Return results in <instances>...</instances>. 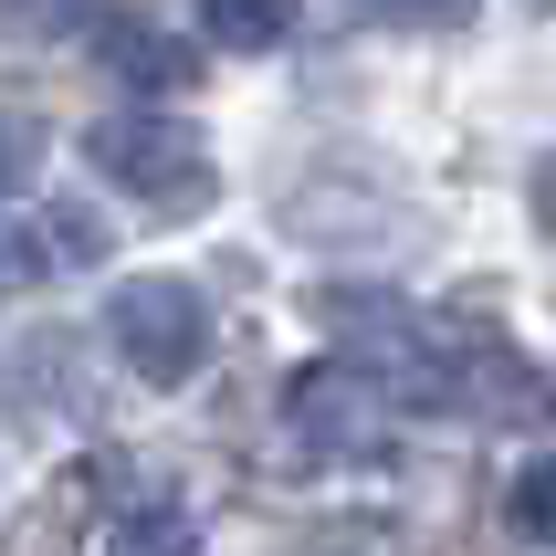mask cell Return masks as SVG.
<instances>
[{"label": "cell", "mask_w": 556, "mask_h": 556, "mask_svg": "<svg viewBox=\"0 0 556 556\" xmlns=\"http://www.w3.org/2000/svg\"><path fill=\"white\" fill-rule=\"evenodd\" d=\"M315 315L337 326V368L368 389L378 409H452V378H463V337L441 315L378 294V283H326Z\"/></svg>", "instance_id": "cell-1"}, {"label": "cell", "mask_w": 556, "mask_h": 556, "mask_svg": "<svg viewBox=\"0 0 556 556\" xmlns=\"http://www.w3.org/2000/svg\"><path fill=\"white\" fill-rule=\"evenodd\" d=\"M105 337H116V357L148 389H179V378H200V357H211V305H200V283L179 274H126L116 294H105Z\"/></svg>", "instance_id": "cell-2"}, {"label": "cell", "mask_w": 556, "mask_h": 556, "mask_svg": "<svg viewBox=\"0 0 556 556\" xmlns=\"http://www.w3.org/2000/svg\"><path fill=\"white\" fill-rule=\"evenodd\" d=\"M85 157L126 189V200H148V211L211 200V148H200V126H179V116H105L85 137Z\"/></svg>", "instance_id": "cell-3"}, {"label": "cell", "mask_w": 556, "mask_h": 556, "mask_svg": "<svg viewBox=\"0 0 556 556\" xmlns=\"http://www.w3.org/2000/svg\"><path fill=\"white\" fill-rule=\"evenodd\" d=\"M283 420H294V441L326 452V463H357V452H378V431H389V409H378L346 368H305L294 389H283Z\"/></svg>", "instance_id": "cell-4"}, {"label": "cell", "mask_w": 556, "mask_h": 556, "mask_svg": "<svg viewBox=\"0 0 556 556\" xmlns=\"http://www.w3.org/2000/svg\"><path fill=\"white\" fill-rule=\"evenodd\" d=\"M94 63H116L137 94H179L189 85V42H168L157 22H94Z\"/></svg>", "instance_id": "cell-5"}, {"label": "cell", "mask_w": 556, "mask_h": 556, "mask_svg": "<svg viewBox=\"0 0 556 556\" xmlns=\"http://www.w3.org/2000/svg\"><path fill=\"white\" fill-rule=\"evenodd\" d=\"M200 31H211L220 53H274L283 31H294V0H200Z\"/></svg>", "instance_id": "cell-6"}, {"label": "cell", "mask_w": 556, "mask_h": 556, "mask_svg": "<svg viewBox=\"0 0 556 556\" xmlns=\"http://www.w3.org/2000/svg\"><path fill=\"white\" fill-rule=\"evenodd\" d=\"M105 556H200V515L189 504H137V515H116Z\"/></svg>", "instance_id": "cell-7"}, {"label": "cell", "mask_w": 556, "mask_h": 556, "mask_svg": "<svg viewBox=\"0 0 556 556\" xmlns=\"http://www.w3.org/2000/svg\"><path fill=\"white\" fill-rule=\"evenodd\" d=\"M504 526L526 535V546H546V535H556V463H526V472H515V504H504Z\"/></svg>", "instance_id": "cell-8"}, {"label": "cell", "mask_w": 556, "mask_h": 556, "mask_svg": "<svg viewBox=\"0 0 556 556\" xmlns=\"http://www.w3.org/2000/svg\"><path fill=\"white\" fill-rule=\"evenodd\" d=\"M31 168H42V126L0 105V211H11V200L31 189Z\"/></svg>", "instance_id": "cell-9"}, {"label": "cell", "mask_w": 556, "mask_h": 556, "mask_svg": "<svg viewBox=\"0 0 556 556\" xmlns=\"http://www.w3.org/2000/svg\"><path fill=\"white\" fill-rule=\"evenodd\" d=\"M357 22H389V31H463L472 0H357Z\"/></svg>", "instance_id": "cell-10"}, {"label": "cell", "mask_w": 556, "mask_h": 556, "mask_svg": "<svg viewBox=\"0 0 556 556\" xmlns=\"http://www.w3.org/2000/svg\"><path fill=\"white\" fill-rule=\"evenodd\" d=\"M535 220H546V231H556V157H546V168H535Z\"/></svg>", "instance_id": "cell-11"}]
</instances>
